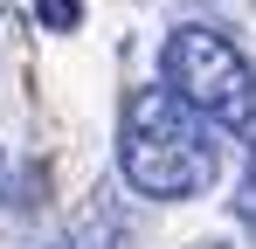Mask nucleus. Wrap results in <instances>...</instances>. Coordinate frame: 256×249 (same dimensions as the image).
Here are the masks:
<instances>
[{"label": "nucleus", "instance_id": "20e7f679", "mask_svg": "<svg viewBox=\"0 0 256 249\" xmlns=\"http://www.w3.org/2000/svg\"><path fill=\"white\" fill-rule=\"evenodd\" d=\"M42 21L48 28H70L76 21V0H42Z\"/></svg>", "mask_w": 256, "mask_h": 249}, {"label": "nucleus", "instance_id": "7ed1b4c3", "mask_svg": "<svg viewBox=\"0 0 256 249\" xmlns=\"http://www.w3.org/2000/svg\"><path fill=\"white\" fill-rule=\"evenodd\" d=\"M236 222L256 236V180H242V194H236Z\"/></svg>", "mask_w": 256, "mask_h": 249}, {"label": "nucleus", "instance_id": "f257e3e1", "mask_svg": "<svg viewBox=\"0 0 256 249\" xmlns=\"http://www.w3.org/2000/svg\"><path fill=\"white\" fill-rule=\"evenodd\" d=\"M118 166H125V187L146 201H194L222 180V146H214V124L194 118L180 97L138 90L125 104Z\"/></svg>", "mask_w": 256, "mask_h": 249}, {"label": "nucleus", "instance_id": "39448f33", "mask_svg": "<svg viewBox=\"0 0 256 249\" xmlns=\"http://www.w3.org/2000/svg\"><path fill=\"white\" fill-rule=\"evenodd\" d=\"M250 180H256V124H250Z\"/></svg>", "mask_w": 256, "mask_h": 249}, {"label": "nucleus", "instance_id": "f03ea898", "mask_svg": "<svg viewBox=\"0 0 256 249\" xmlns=\"http://www.w3.org/2000/svg\"><path fill=\"white\" fill-rule=\"evenodd\" d=\"M160 83H166V97H180L214 132H250L256 124V70H250V56L222 28H208V21H187V28L166 35Z\"/></svg>", "mask_w": 256, "mask_h": 249}]
</instances>
